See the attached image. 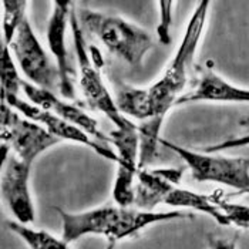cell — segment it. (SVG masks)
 Masks as SVG:
<instances>
[{
	"label": "cell",
	"instance_id": "1",
	"mask_svg": "<svg viewBox=\"0 0 249 249\" xmlns=\"http://www.w3.org/2000/svg\"><path fill=\"white\" fill-rule=\"evenodd\" d=\"M211 4L210 0H202L196 4L173 60L168 63L162 76L145 89L148 120L138 125L140 170L150 165L158 155V144L161 140L160 131L162 128V123L170 110L177 107L179 98L187 93L185 89L191 81L194 57L204 36Z\"/></svg>",
	"mask_w": 249,
	"mask_h": 249
},
{
	"label": "cell",
	"instance_id": "2",
	"mask_svg": "<svg viewBox=\"0 0 249 249\" xmlns=\"http://www.w3.org/2000/svg\"><path fill=\"white\" fill-rule=\"evenodd\" d=\"M61 221V238L71 244L87 235H100L108 241H123L133 238L140 231L160 222L191 218L181 211L155 212L141 211L131 207L120 205H101L83 212H69L61 208H53Z\"/></svg>",
	"mask_w": 249,
	"mask_h": 249
},
{
	"label": "cell",
	"instance_id": "3",
	"mask_svg": "<svg viewBox=\"0 0 249 249\" xmlns=\"http://www.w3.org/2000/svg\"><path fill=\"white\" fill-rule=\"evenodd\" d=\"M83 32L96 37L110 53L133 67H141L154 41L150 33L128 20L83 7L77 12Z\"/></svg>",
	"mask_w": 249,
	"mask_h": 249
},
{
	"label": "cell",
	"instance_id": "4",
	"mask_svg": "<svg viewBox=\"0 0 249 249\" xmlns=\"http://www.w3.org/2000/svg\"><path fill=\"white\" fill-rule=\"evenodd\" d=\"M70 30H71L77 63H78V77H80L78 86L81 89V93L86 98L87 104L90 106V108L106 115L114 124L115 128L118 130L135 128L137 125L134 123L120 113L115 104V98H113L100 71L97 70V66L90 54V49H87L84 32L80 26L74 6L70 15Z\"/></svg>",
	"mask_w": 249,
	"mask_h": 249
},
{
	"label": "cell",
	"instance_id": "5",
	"mask_svg": "<svg viewBox=\"0 0 249 249\" xmlns=\"http://www.w3.org/2000/svg\"><path fill=\"white\" fill-rule=\"evenodd\" d=\"M162 147L175 153L190 168L198 182H216L233 188L235 192L249 190V160L242 157H224L218 154L198 153L171 141L160 140Z\"/></svg>",
	"mask_w": 249,
	"mask_h": 249
},
{
	"label": "cell",
	"instance_id": "6",
	"mask_svg": "<svg viewBox=\"0 0 249 249\" xmlns=\"http://www.w3.org/2000/svg\"><path fill=\"white\" fill-rule=\"evenodd\" d=\"M0 137L1 145L12 148L15 155L33 165L40 154L54 147L60 140L46 131L40 124L21 117L19 111L1 101Z\"/></svg>",
	"mask_w": 249,
	"mask_h": 249
},
{
	"label": "cell",
	"instance_id": "7",
	"mask_svg": "<svg viewBox=\"0 0 249 249\" xmlns=\"http://www.w3.org/2000/svg\"><path fill=\"white\" fill-rule=\"evenodd\" d=\"M9 47L29 83L52 93L60 90L57 66L52 61L50 56L40 44L27 18L20 24L19 30Z\"/></svg>",
	"mask_w": 249,
	"mask_h": 249
},
{
	"label": "cell",
	"instance_id": "8",
	"mask_svg": "<svg viewBox=\"0 0 249 249\" xmlns=\"http://www.w3.org/2000/svg\"><path fill=\"white\" fill-rule=\"evenodd\" d=\"M1 101L9 104L10 107H13L23 117L40 124L46 131H49L50 134L56 137L60 141L66 140V141H71V142L87 145L89 148H91L100 157H103V158H106L108 161H113L115 164L118 162V155L113 151L110 144L91 140L90 135H87L84 131H81L80 128H77L74 125L69 124L67 121H64L63 118H60L56 114H53V113H50L47 110H43L37 106L20 98L19 96L1 97Z\"/></svg>",
	"mask_w": 249,
	"mask_h": 249
},
{
	"label": "cell",
	"instance_id": "9",
	"mask_svg": "<svg viewBox=\"0 0 249 249\" xmlns=\"http://www.w3.org/2000/svg\"><path fill=\"white\" fill-rule=\"evenodd\" d=\"M30 175L32 164L19 160L15 154L3 157L1 196L16 221L23 225H30L36 219L30 194Z\"/></svg>",
	"mask_w": 249,
	"mask_h": 249
},
{
	"label": "cell",
	"instance_id": "10",
	"mask_svg": "<svg viewBox=\"0 0 249 249\" xmlns=\"http://www.w3.org/2000/svg\"><path fill=\"white\" fill-rule=\"evenodd\" d=\"M74 3L70 0H54L52 1V15L47 23V43L49 49L54 57L60 74V90L58 93L66 100L76 98L74 89V70L69 63V52L66 46V32L70 24V15Z\"/></svg>",
	"mask_w": 249,
	"mask_h": 249
},
{
	"label": "cell",
	"instance_id": "11",
	"mask_svg": "<svg viewBox=\"0 0 249 249\" xmlns=\"http://www.w3.org/2000/svg\"><path fill=\"white\" fill-rule=\"evenodd\" d=\"M212 61H207L195 67V78L192 89L179 98L178 106L213 101V103H245L249 104V89L231 84L213 69Z\"/></svg>",
	"mask_w": 249,
	"mask_h": 249
},
{
	"label": "cell",
	"instance_id": "12",
	"mask_svg": "<svg viewBox=\"0 0 249 249\" xmlns=\"http://www.w3.org/2000/svg\"><path fill=\"white\" fill-rule=\"evenodd\" d=\"M21 91L24 93V96L27 97L29 101H32V104L56 114L64 121H67L69 124L84 131L87 135L94 137V140L97 141L110 144L108 135H104V133L100 130L97 120H94L91 115L86 114L81 108H78L74 104L69 101H63L54 93L36 87L26 80H23Z\"/></svg>",
	"mask_w": 249,
	"mask_h": 249
},
{
	"label": "cell",
	"instance_id": "13",
	"mask_svg": "<svg viewBox=\"0 0 249 249\" xmlns=\"http://www.w3.org/2000/svg\"><path fill=\"white\" fill-rule=\"evenodd\" d=\"M184 168H158L138 170L135 184L134 208L141 211H154L164 204L168 192L179 185Z\"/></svg>",
	"mask_w": 249,
	"mask_h": 249
},
{
	"label": "cell",
	"instance_id": "14",
	"mask_svg": "<svg viewBox=\"0 0 249 249\" xmlns=\"http://www.w3.org/2000/svg\"><path fill=\"white\" fill-rule=\"evenodd\" d=\"M164 204L170 205V207H178V208H187V210L202 212L205 215H210L212 219L216 221L219 225L230 227L225 215L216 205L212 195L198 194V192L190 191V190H185V188H181L179 185H177L168 192Z\"/></svg>",
	"mask_w": 249,
	"mask_h": 249
},
{
	"label": "cell",
	"instance_id": "15",
	"mask_svg": "<svg viewBox=\"0 0 249 249\" xmlns=\"http://www.w3.org/2000/svg\"><path fill=\"white\" fill-rule=\"evenodd\" d=\"M7 228L16 233L30 249H71L63 238H56L46 231L33 230L18 221H9Z\"/></svg>",
	"mask_w": 249,
	"mask_h": 249
},
{
	"label": "cell",
	"instance_id": "16",
	"mask_svg": "<svg viewBox=\"0 0 249 249\" xmlns=\"http://www.w3.org/2000/svg\"><path fill=\"white\" fill-rule=\"evenodd\" d=\"M29 1L26 0H3L1 1V44L10 46L19 30L20 24L26 19Z\"/></svg>",
	"mask_w": 249,
	"mask_h": 249
},
{
	"label": "cell",
	"instance_id": "17",
	"mask_svg": "<svg viewBox=\"0 0 249 249\" xmlns=\"http://www.w3.org/2000/svg\"><path fill=\"white\" fill-rule=\"evenodd\" d=\"M0 77H1V97L19 96L23 78H20L16 61L12 56L10 47L1 44L0 53Z\"/></svg>",
	"mask_w": 249,
	"mask_h": 249
},
{
	"label": "cell",
	"instance_id": "18",
	"mask_svg": "<svg viewBox=\"0 0 249 249\" xmlns=\"http://www.w3.org/2000/svg\"><path fill=\"white\" fill-rule=\"evenodd\" d=\"M216 205L225 215L230 227H236L241 230H249V205L244 202H231L224 196L222 191H215L212 194Z\"/></svg>",
	"mask_w": 249,
	"mask_h": 249
},
{
	"label": "cell",
	"instance_id": "19",
	"mask_svg": "<svg viewBox=\"0 0 249 249\" xmlns=\"http://www.w3.org/2000/svg\"><path fill=\"white\" fill-rule=\"evenodd\" d=\"M160 7V21L157 24V36L161 44H170V27L173 21V6L174 1H158Z\"/></svg>",
	"mask_w": 249,
	"mask_h": 249
},
{
	"label": "cell",
	"instance_id": "20",
	"mask_svg": "<svg viewBox=\"0 0 249 249\" xmlns=\"http://www.w3.org/2000/svg\"><path fill=\"white\" fill-rule=\"evenodd\" d=\"M241 147H249V134L241 135V137H231L228 140H224L218 144L213 145H208L205 147L202 151L204 153L218 154L225 151V150H231V148H241Z\"/></svg>",
	"mask_w": 249,
	"mask_h": 249
},
{
	"label": "cell",
	"instance_id": "21",
	"mask_svg": "<svg viewBox=\"0 0 249 249\" xmlns=\"http://www.w3.org/2000/svg\"><path fill=\"white\" fill-rule=\"evenodd\" d=\"M208 249H236V238L228 236H210Z\"/></svg>",
	"mask_w": 249,
	"mask_h": 249
},
{
	"label": "cell",
	"instance_id": "22",
	"mask_svg": "<svg viewBox=\"0 0 249 249\" xmlns=\"http://www.w3.org/2000/svg\"><path fill=\"white\" fill-rule=\"evenodd\" d=\"M224 196L227 199H239L241 202L244 204H248L249 205V190L242 192H232V194H224Z\"/></svg>",
	"mask_w": 249,
	"mask_h": 249
}]
</instances>
